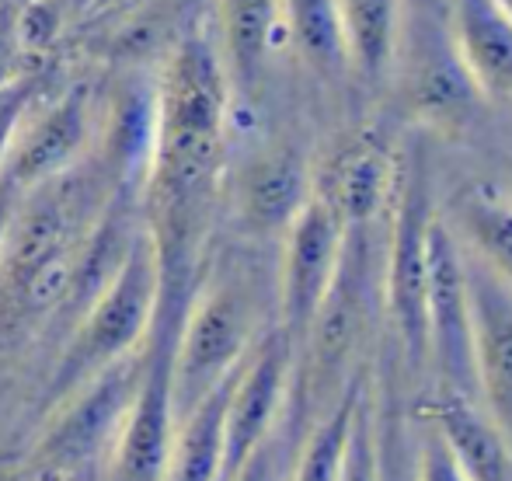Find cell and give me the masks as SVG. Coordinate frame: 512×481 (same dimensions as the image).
Here are the masks:
<instances>
[{"label": "cell", "mask_w": 512, "mask_h": 481, "mask_svg": "<svg viewBox=\"0 0 512 481\" xmlns=\"http://www.w3.org/2000/svg\"><path fill=\"white\" fill-rule=\"evenodd\" d=\"M297 349L276 325L255 342L234 373L223 408V478L230 481L244 461L262 447L293 401Z\"/></svg>", "instance_id": "9"}, {"label": "cell", "mask_w": 512, "mask_h": 481, "mask_svg": "<svg viewBox=\"0 0 512 481\" xmlns=\"http://www.w3.org/2000/svg\"><path fill=\"white\" fill-rule=\"evenodd\" d=\"M18 199H21V192L14 189L11 182L0 178V262H4L7 234H11V220H14V210H18Z\"/></svg>", "instance_id": "27"}, {"label": "cell", "mask_w": 512, "mask_h": 481, "mask_svg": "<svg viewBox=\"0 0 512 481\" xmlns=\"http://www.w3.org/2000/svg\"><path fill=\"white\" fill-rule=\"evenodd\" d=\"M230 98L213 39L206 32L182 35L154 88V147L140 185L143 231L157 262L154 328L175 339L227 189Z\"/></svg>", "instance_id": "1"}, {"label": "cell", "mask_w": 512, "mask_h": 481, "mask_svg": "<svg viewBox=\"0 0 512 481\" xmlns=\"http://www.w3.org/2000/svg\"><path fill=\"white\" fill-rule=\"evenodd\" d=\"M140 373L143 349L95 373L88 384L49 408L28 450V478L74 481L84 468L102 471L115 429L140 387Z\"/></svg>", "instance_id": "4"}, {"label": "cell", "mask_w": 512, "mask_h": 481, "mask_svg": "<svg viewBox=\"0 0 512 481\" xmlns=\"http://www.w3.org/2000/svg\"><path fill=\"white\" fill-rule=\"evenodd\" d=\"M425 346L439 370V387L478 401L471 349V293H467L464 244L446 217L429 231V283H425Z\"/></svg>", "instance_id": "8"}, {"label": "cell", "mask_w": 512, "mask_h": 481, "mask_svg": "<svg viewBox=\"0 0 512 481\" xmlns=\"http://www.w3.org/2000/svg\"><path fill=\"white\" fill-rule=\"evenodd\" d=\"M220 7V60L230 77V91L258 95L276 46L279 0H216Z\"/></svg>", "instance_id": "16"}, {"label": "cell", "mask_w": 512, "mask_h": 481, "mask_svg": "<svg viewBox=\"0 0 512 481\" xmlns=\"http://www.w3.org/2000/svg\"><path fill=\"white\" fill-rule=\"evenodd\" d=\"M394 178H398V164L387 143L373 133H363L338 150L314 192L342 217L349 231H359V227H370L394 196Z\"/></svg>", "instance_id": "13"}, {"label": "cell", "mask_w": 512, "mask_h": 481, "mask_svg": "<svg viewBox=\"0 0 512 481\" xmlns=\"http://www.w3.org/2000/svg\"><path fill=\"white\" fill-rule=\"evenodd\" d=\"M478 88L467 77L464 63H460L457 49L439 53L432 60H425V67L418 70L415 84V105L425 119L432 122H460L478 102Z\"/></svg>", "instance_id": "22"}, {"label": "cell", "mask_w": 512, "mask_h": 481, "mask_svg": "<svg viewBox=\"0 0 512 481\" xmlns=\"http://www.w3.org/2000/svg\"><path fill=\"white\" fill-rule=\"evenodd\" d=\"M345 238L349 227L317 192L286 227L276 272V328L293 342V349H300L310 321L335 283Z\"/></svg>", "instance_id": "7"}, {"label": "cell", "mask_w": 512, "mask_h": 481, "mask_svg": "<svg viewBox=\"0 0 512 481\" xmlns=\"http://www.w3.org/2000/svg\"><path fill=\"white\" fill-rule=\"evenodd\" d=\"M91 143V91L84 84L70 88L63 98L39 112L35 119L18 122L11 150L4 157L0 178L18 192H28L49 178L63 175L88 157Z\"/></svg>", "instance_id": "11"}, {"label": "cell", "mask_w": 512, "mask_h": 481, "mask_svg": "<svg viewBox=\"0 0 512 481\" xmlns=\"http://www.w3.org/2000/svg\"><path fill=\"white\" fill-rule=\"evenodd\" d=\"M171 356H175V335L150 328L143 342L140 387L115 429L98 481H164L178 426L171 401Z\"/></svg>", "instance_id": "6"}, {"label": "cell", "mask_w": 512, "mask_h": 481, "mask_svg": "<svg viewBox=\"0 0 512 481\" xmlns=\"http://www.w3.org/2000/svg\"><path fill=\"white\" fill-rule=\"evenodd\" d=\"M279 18H283L300 60L317 77L335 81L349 70L338 0H279Z\"/></svg>", "instance_id": "20"}, {"label": "cell", "mask_w": 512, "mask_h": 481, "mask_svg": "<svg viewBox=\"0 0 512 481\" xmlns=\"http://www.w3.org/2000/svg\"><path fill=\"white\" fill-rule=\"evenodd\" d=\"M359 398H363V384H345L335 405L310 422L304 440H300L290 481H338Z\"/></svg>", "instance_id": "21"}, {"label": "cell", "mask_w": 512, "mask_h": 481, "mask_svg": "<svg viewBox=\"0 0 512 481\" xmlns=\"http://www.w3.org/2000/svg\"><path fill=\"white\" fill-rule=\"evenodd\" d=\"M422 415L471 481H512L509 440L474 398L439 387L422 401Z\"/></svg>", "instance_id": "14"}, {"label": "cell", "mask_w": 512, "mask_h": 481, "mask_svg": "<svg viewBox=\"0 0 512 481\" xmlns=\"http://www.w3.org/2000/svg\"><path fill=\"white\" fill-rule=\"evenodd\" d=\"M262 325V290L241 262L213 258L209 251L171 356V401L175 419H185L223 380L248 360Z\"/></svg>", "instance_id": "2"}, {"label": "cell", "mask_w": 512, "mask_h": 481, "mask_svg": "<svg viewBox=\"0 0 512 481\" xmlns=\"http://www.w3.org/2000/svg\"><path fill=\"white\" fill-rule=\"evenodd\" d=\"M338 481H384V450L377 443L373 412L366 405V398H359L356 415H352V433Z\"/></svg>", "instance_id": "24"}, {"label": "cell", "mask_w": 512, "mask_h": 481, "mask_svg": "<svg viewBox=\"0 0 512 481\" xmlns=\"http://www.w3.org/2000/svg\"><path fill=\"white\" fill-rule=\"evenodd\" d=\"M411 481H471L464 475V468L457 464V457L450 454L443 440L429 429V436L422 440L415 457V478Z\"/></svg>", "instance_id": "26"}, {"label": "cell", "mask_w": 512, "mask_h": 481, "mask_svg": "<svg viewBox=\"0 0 512 481\" xmlns=\"http://www.w3.org/2000/svg\"><path fill=\"white\" fill-rule=\"evenodd\" d=\"M509 199H512V192H509Z\"/></svg>", "instance_id": "29"}, {"label": "cell", "mask_w": 512, "mask_h": 481, "mask_svg": "<svg viewBox=\"0 0 512 481\" xmlns=\"http://www.w3.org/2000/svg\"><path fill=\"white\" fill-rule=\"evenodd\" d=\"M460 244L512 290V199L499 189L464 192L457 203Z\"/></svg>", "instance_id": "19"}, {"label": "cell", "mask_w": 512, "mask_h": 481, "mask_svg": "<svg viewBox=\"0 0 512 481\" xmlns=\"http://www.w3.org/2000/svg\"><path fill=\"white\" fill-rule=\"evenodd\" d=\"M391 234L384 258V307L391 328L398 335L405 360L422 366L429 360L425 346V283H429V231L436 220L429 175L422 161H408V168L394 178Z\"/></svg>", "instance_id": "5"}, {"label": "cell", "mask_w": 512, "mask_h": 481, "mask_svg": "<svg viewBox=\"0 0 512 481\" xmlns=\"http://www.w3.org/2000/svg\"><path fill=\"white\" fill-rule=\"evenodd\" d=\"M499 7H502V11L509 14V21H512V0H499Z\"/></svg>", "instance_id": "28"}, {"label": "cell", "mask_w": 512, "mask_h": 481, "mask_svg": "<svg viewBox=\"0 0 512 481\" xmlns=\"http://www.w3.org/2000/svg\"><path fill=\"white\" fill-rule=\"evenodd\" d=\"M157 311V262L147 231L133 241L122 258L112 283L95 297V304L77 318V325L63 335V346L53 360V370L42 387V415L60 405L70 391L88 384L95 373L108 370L126 356L140 353L154 328Z\"/></svg>", "instance_id": "3"}, {"label": "cell", "mask_w": 512, "mask_h": 481, "mask_svg": "<svg viewBox=\"0 0 512 481\" xmlns=\"http://www.w3.org/2000/svg\"><path fill=\"white\" fill-rule=\"evenodd\" d=\"M304 433H307V412L297 401V394H293L290 408H286V415L279 419V426L265 436L262 447L237 468V475L230 481H290Z\"/></svg>", "instance_id": "23"}, {"label": "cell", "mask_w": 512, "mask_h": 481, "mask_svg": "<svg viewBox=\"0 0 512 481\" xmlns=\"http://www.w3.org/2000/svg\"><path fill=\"white\" fill-rule=\"evenodd\" d=\"M241 370V366H237ZM234 380V377H230ZM230 380L178 419L164 481H220L223 478V408Z\"/></svg>", "instance_id": "17"}, {"label": "cell", "mask_w": 512, "mask_h": 481, "mask_svg": "<svg viewBox=\"0 0 512 481\" xmlns=\"http://www.w3.org/2000/svg\"><path fill=\"white\" fill-rule=\"evenodd\" d=\"M310 196H314V178L304 157L290 147L265 150L251 157L234 178L237 227L258 241L283 238Z\"/></svg>", "instance_id": "12"}, {"label": "cell", "mask_w": 512, "mask_h": 481, "mask_svg": "<svg viewBox=\"0 0 512 481\" xmlns=\"http://www.w3.org/2000/svg\"><path fill=\"white\" fill-rule=\"evenodd\" d=\"M478 405L512 447V290L464 248Z\"/></svg>", "instance_id": "10"}, {"label": "cell", "mask_w": 512, "mask_h": 481, "mask_svg": "<svg viewBox=\"0 0 512 481\" xmlns=\"http://www.w3.org/2000/svg\"><path fill=\"white\" fill-rule=\"evenodd\" d=\"M56 32H60V7H56V0H32L14 18V42L25 49H46Z\"/></svg>", "instance_id": "25"}, {"label": "cell", "mask_w": 512, "mask_h": 481, "mask_svg": "<svg viewBox=\"0 0 512 481\" xmlns=\"http://www.w3.org/2000/svg\"><path fill=\"white\" fill-rule=\"evenodd\" d=\"M349 70L380 81L391 70L401 39V0H338Z\"/></svg>", "instance_id": "18"}, {"label": "cell", "mask_w": 512, "mask_h": 481, "mask_svg": "<svg viewBox=\"0 0 512 481\" xmlns=\"http://www.w3.org/2000/svg\"><path fill=\"white\" fill-rule=\"evenodd\" d=\"M450 39L478 95L512 102V21L499 0H450Z\"/></svg>", "instance_id": "15"}]
</instances>
